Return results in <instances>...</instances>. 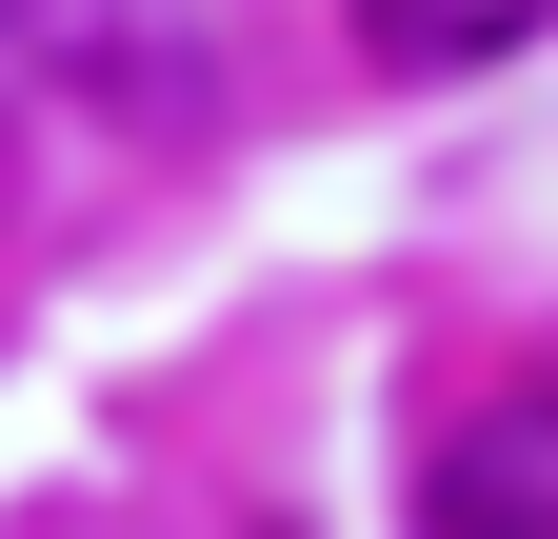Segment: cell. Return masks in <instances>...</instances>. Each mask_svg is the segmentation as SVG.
<instances>
[{
	"instance_id": "obj_1",
	"label": "cell",
	"mask_w": 558,
	"mask_h": 539,
	"mask_svg": "<svg viewBox=\"0 0 558 539\" xmlns=\"http://www.w3.org/2000/svg\"><path fill=\"white\" fill-rule=\"evenodd\" d=\"M418 539H558V399H478L418 459Z\"/></svg>"
},
{
	"instance_id": "obj_2",
	"label": "cell",
	"mask_w": 558,
	"mask_h": 539,
	"mask_svg": "<svg viewBox=\"0 0 558 539\" xmlns=\"http://www.w3.org/2000/svg\"><path fill=\"white\" fill-rule=\"evenodd\" d=\"M339 21H360L379 60H418V81H459V60H519L558 0H339Z\"/></svg>"
},
{
	"instance_id": "obj_3",
	"label": "cell",
	"mask_w": 558,
	"mask_h": 539,
	"mask_svg": "<svg viewBox=\"0 0 558 539\" xmlns=\"http://www.w3.org/2000/svg\"><path fill=\"white\" fill-rule=\"evenodd\" d=\"M40 21H60V0H0V40H40Z\"/></svg>"
}]
</instances>
